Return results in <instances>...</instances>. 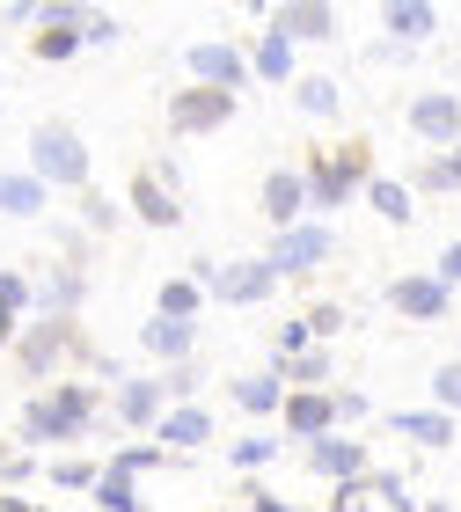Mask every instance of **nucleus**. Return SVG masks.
Returning <instances> with one entry per match:
<instances>
[{"instance_id": "49530a36", "label": "nucleus", "mask_w": 461, "mask_h": 512, "mask_svg": "<svg viewBox=\"0 0 461 512\" xmlns=\"http://www.w3.org/2000/svg\"><path fill=\"white\" fill-rule=\"evenodd\" d=\"M0 344H15V315L8 308H0Z\"/></svg>"}, {"instance_id": "412c9836", "label": "nucleus", "mask_w": 461, "mask_h": 512, "mask_svg": "<svg viewBox=\"0 0 461 512\" xmlns=\"http://www.w3.org/2000/svg\"><path fill=\"white\" fill-rule=\"evenodd\" d=\"M403 439H418V447H454V417L447 410H396L388 417Z\"/></svg>"}, {"instance_id": "473e14b6", "label": "nucleus", "mask_w": 461, "mask_h": 512, "mask_svg": "<svg viewBox=\"0 0 461 512\" xmlns=\"http://www.w3.org/2000/svg\"><path fill=\"white\" fill-rule=\"evenodd\" d=\"M103 469H118V476H140V469H169V454H161V447H118V454L103 461Z\"/></svg>"}, {"instance_id": "58836bf2", "label": "nucleus", "mask_w": 461, "mask_h": 512, "mask_svg": "<svg viewBox=\"0 0 461 512\" xmlns=\"http://www.w3.org/2000/svg\"><path fill=\"white\" fill-rule=\"evenodd\" d=\"M308 330H315V344H330V337L344 330V308H315V315H308Z\"/></svg>"}, {"instance_id": "4468645a", "label": "nucleus", "mask_w": 461, "mask_h": 512, "mask_svg": "<svg viewBox=\"0 0 461 512\" xmlns=\"http://www.w3.org/2000/svg\"><path fill=\"white\" fill-rule=\"evenodd\" d=\"M66 352H81V337H74V322H44V330H30L15 344V359L30 366V374H52V366L66 359Z\"/></svg>"}, {"instance_id": "39448f33", "label": "nucleus", "mask_w": 461, "mask_h": 512, "mask_svg": "<svg viewBox=\"0 0 461 512\" xmlns=\"http://www.w3.org/2000/svg\"><path fill=\"white\" fill-rule=\"evenodd\" d=\"M330 249H337V235H330V227L301 220V227H286V235H271L264 264H271V278H308L315 264H330Z\"/></svg>"}, {"instance_id": "f03ea898", "label": "nucleus", "mask_w": 461, "mask_h": 512, "mask_svg": "<svg viewBox=\"0 0 461 512\" xmlns=\"http://www.w3.org/2000/svg\"><path fill=\"white\" fill-rule=\"evenodd\" d=\"M88 425H96V388H52V395H37V403L22 410V432H30L37 447L81 439Z\"/></svg>"}, {"instance_id": "a18cd8bd", "label": "nucleus", "mask_w": 461, "mask_h": 512, "mask_svg": "<svg viewBox=\"0 0 461 512\" xmlns=\"http://www.w3.org/2000/svg\"><path fill=\"white\" fill-rule=\"evenodd\" d=\"M249 512H293V505H279V498H249Z\"/></svg>"}, {"instance_id": "ea45409f", "label": "nucleus", "mask_w": 461, "mask_h": 512, "mask_svg": "<svg viewBox=\"0 0 461 512\" xmlns=\"http://www.w3.org/2000/svg\"><path fill=\"white\" fill-rule=\"evenodd\" d=\"M81 37H88V44H118V15H88Z\"/></svg>"}, {"instance_id": "6ab92c4d", "label": "nucleus", "mask_w": 461, "mask_h": 512, "mask_svg": "<svg viewBox=\"0 0 461 512\" xmlns=\"http://www.w3.org/2000/svg\"><path fill=\"white\" fill-rule=\"evenodd\" d=\"M44 198H52V183H44V176H30V169H22V176H0V213L37 220V213H44Z\"/></svg>"}, {"instance_id": "72a5a7b5", "label": "nucleus", "mask_w": 461, "mask_h": 512, "mask_svg": "<svg viewBox=\"0 0 461 512\" xmlns=\"http://www.w3.org/2000/svg\"><path fill=\"white\" fill-rule=\"evenodd\" d=\"M432 410H447V417L461 410V359H447L440 374H432Z\"/></svg>"}, {"instance_id": "bb28decb", "label": "nucleus", "mask_w": 461, "mask_h": 512, "mask_svg": "<svg viewBox=\"0 0 461 512\" xmlns=\"http://www.w3.org/2000/svg\"><path fill=\"white\" fill-rule=\"evenodd\" d=\"M271 374H279V381H293V388H322V381H330V352L315 344V352L286 359V366H271Z\"/></svg>"}, {"instance_id": "f704fd0d", "label": "nucleus", "mask_w": 461, "mask_h": 512, "mask_svg": "<svg viewBox=\"0 0 461 512\" xmlns=\"http://www.w3.org/2000/svg\"><path fill=\"white\" fill-rule=\"evenodd\" d=\"M52 483H66V491H96V483H103V461H59Z\"/></svg>"}, {"instance_id": "dca6fc26", "label": "nucleus", "mask_w": 461, "mask_h": 512, "mask_svg": "<svg viewBox=\"0 0 461 512\" xmlns=\"http://www.w3.org/2000/svg\"><path fill=\"white\" fill-rule=\"evenodd\" d=\"M140 344L161 359V366H191V352H198V322H176V315H154L147 330H140Z\"/></svg>"}, {"instance_id": "5701e85b", "label": "nucleus", "mask_w": 461, "mask_h": 512, "mask_svg": "<svg viewBox=\"0 0 461 512\" xmlns=\"http://www.w3.org/2000/svg\"><path fill=\"white\" fill-rule=\"evenodd\" d=\"M249 74H264V81H293V44L279 30H264L257 37V52H249Z\"/></svg>"}, {"instance_id": "1a4fd4ad", "label": "nucleus", "mask_w": 461, "mask_h": 512, "mask_svg": "<svg viewBox=\"0 0 461 512\" xmlns=\"http://www.w3.org/2000/svg\"><path fill=\"white\" fill-rule=\"evenodd\" d=\"M191 74H198V88H220V96H242L249 88V59L235 52V44H191Z\"/></svg>"}, {"instance_id": "f8f14e48", "label": "nucleus", "mask_w": 461, "mask_h": 512, "mask_svg": "<svg viewBox=\"0 0 461 512\" xmlns=\"http://www.w3.org/2000/svg\"><path fill=\"white\" fill-rule=\"evenodd\" d=\"M264 220H271V235H286V227L308 220V183H301V169H271L264 176Z\"/></svg>"}, {"instance_id": "aec40b11", "label": "nucleus", "mask_w": 461, "mask_h": 512, "mask_svg": "<svg viewBox=\"0 0 461 512\" xmlns=\"http://www.w3.org/2000/svg\"><path fill=\"white\" fill-rule=\"evenodd\" d=\"M161 403H169L161 381H118V417H125V425H161V417H169Z\"/></svg>"}, {"instance_id": "a19ab883", "label": "nucleus", "mask_w": 461, "mask_h": 512, "mask_svg": "<svg viewBox=\"0 0 461 512\" xmlns=\"http://www.w3.org/2000/svg\"><path fill=\"white\" fill-rule=\"evenodd\" d=\"M191 388H198L191 366H169V374H161V395H191Z\"/></svg>"}, {"instance_id": "7ed1b4c3", "label": "nucleus", "mask_w": 461, "mask_h": 512, "mask_svg": "<svg viewBox=\"0 0 461 512\" xmlns=\"http://www.w3.org/2000/svg\"><path fill=\"white\" fill-rule=\"evenodd\" d=\"M30 176H44V183H66V191H81L88 183V147H81V132L74 125H37L30 132Z\"/></svg>"}, {"instance_id": "c9c22d12", "label": "nucleus", "mask_w": 461, "mask_h": 512, "mask_svg": "<svg viewBox=\"0 0 461 512\" xmlns=\"http://www.w3.org/2000/svg\"><path fill=\"white\" fill-rule=\"evenodd\" d=\"M271 454H279V447H271L264 432H249V439H235V447H227V461H235V469H264Z\"/></svg>"}, {"instance_id": "f257e3e1", "label": "nucleus", "mask_w": 461, "mask_h": 512, "mask_svg": "<svg viewBox=\"0 0 461 512\" xmlns=\"http://www.w3.org/2000/svg\"><path fill=\"white\" fill-rule=\"evenodd\" d=\"M301 183H308V213H337L352 191L374 183V147H337V154H308L301 161Z\"/></svg>"}, {"instance_id": "20e7f679", "label": "nucleus", "mask_w": 461, "mask_h": 512, "mask_svg": "<svg viewBox=\"0 0 461 512\" xmlns=\"http://www.w3.org/2000/svg\"><path fill=\"white\" fill-rule=\"evenodd\" d=\"M191 286L198 293H213V300H227V308H257V300H271V264L264 256H242V264H191Z\"/></svg>"}, {"instance_id": "0eeeda50", "label": "nucleus", "mask_w": 461, "mask_h": 512, "mask_svg": "<svg viewBox=\"0 0 461 512\" xmlns=\"http://www.w3.org/2000/svg\"><path fill=\"white\" fill-rule=\"evenodd\" d=\"M235 103L242 96H220V88H183V96L169 103V132H183V139L191 132H220L227 118H235Z\"/></svg>"}, {"instance_id": "9b49d317", "label": "nucleus", "mask_w": 461, "mask_h": 512, "mask_svg": "<svg viewBox=\"0 0 461 512\" xmlns=\"http://www.w3.org/2000/svg\"><path fill=\"white\" fill-rule=\"evenodd\" d=\"M308 469H315L322 483H337V491H344V483L366 476V447H359V439H344V432H322L315 447H308Z\"/></svg>"}, {"instance_id": "cd10ccee", "label": "nucleus", "mask_w": 461, "mask_h": 512, "mask_svg": "<svg viewBox=\"0 0 461 512\" xmlns=\"http://www.w3.org/2000/svg\"><path fill=\"white\" fill-rule=\"evenodd\" d=\"M301 352H315V330H308V315H293V322H279V337H271V366H286Z\"/></svg>"}, {"instance_id": "f3484780", "label": "nucleus", "mask_w": 461, "mask_h": 512, "mask_svg": "<svg viewBox=\"0 0 461 512\" xmlns=\"http://www.w3.org/2000/svg\"><path fill=\"white\" fill-rule=\"evenodd\" d=\"M205 439H213V410H198V403H176L154 425V447H205Z\"/></svg>"}, {"instance_id": "c756f323", "label": "nucleus", "mask_w": 461, "mask_h": 512, "mask_svg": "<svg viewBox=\"0 0 461 512\" xmlns=\"http://www.w3.org/2000/svg\"><path fill=\"white\" fill-rule=\"evenodd\" d=\"M418 191H461V147H447V154L425 161V169H418Z\"/></svg>"}, {"instance_id": "2f4dec72", "label": "nucleus", "mask_w": 461, "mask_h": 512, "mask_svg": "<svg viewBox=\"0 0 461 512\" xmlns=\"http://www.w3.org/2000/svg\"><path fill=\"white\" fill-rule=\"evenodd\" d=\"M74 300H81V271H74V264H59V271H52V286L37 293V308H52V315H66V308H74Z\"/></svg>"}, {"instance_id": "b1692460", "label": "nucleus", "mask_w": 461, "mask_h": 512, "mask_svg": "<svg viewBox=\"0 0 461 512\" xmlns=\"http://www.w3.org/2000/svg\"><path fill=\"white\" fill-rule=\"evenodd\" d=\"M293 103H301L308 118H337V110H344V88H337L330 74H308V81H293Z\"/></svg>"}, {"instance_id": "c85d7f7f", "label": "nucleus", "mask_w": 461, "mask_h": 512, "mask_svg": "<svg viewBox=\"0 0 461 512\" xmlns=\"http://www.w3.org/2000/svg\"><path fill=\"white\" fill-rule=\"evenodd\" d=\"M198 286L191 278H169V286H161V300H154V315H176V322H198Z\"/></svg>"}, {"instance_id": "4be33fe9", "label": "nucleus", "mask_w": 461, "mask_h": 512, "mask_svg": "<svg viewBox=\"0 0 461 512\" xmlns=\"http://www.w3.org/2000/svg\"><path fill=\"white\" fill-rule=\"evenodd\" d=\"M286 395H293V388H286L279 374H249V381H235V403H242L249 417H279Z\"/></svg>"}, {"instance_id": "6e6552de", "label": "nucleus", "mask_w": 461, "mask_h": 512, "mask_svg": "<svg viewBox=\"0 0 461 512\" xmlns=\"http://www.w3.org/2000/svg\"><path fill=\"white\" fill-rule=\"evenodd\" d=\"M447 300H454V286H447L440 271H418V278H396V286H388V308L410 315V322H440Z\"/></svg>"}, {"instance_id": "a878e982", "label": "nucleus", "mask_w": 461, "mask_h": 512, "mask_svg": "<svg viewBox=\"0 0 461 512\" xmlns=\"http://www.w3.org/2000/svg\"><path fill=\"white\" fill-rule=\"evenodd\" d=\"M366 205H374L388 227H403V220H410V191H403L396 176H374V183H366Z\"/></svg>"}, {"instance_id": "ddd939ff", "label": "nucleus", "mask_w": 461, "mask_h": 512, "mask_svg": "<svg viewBox=\"0 0 461 512\" xmlns=\"http://www.w3.org/2000/svg\"><path fill=\"white\" fill-rule=\"evenodd\" d=\"M279 417H286V432H293V439H308V447H315V439L337 425V395H330V388H293Z\"/></svg>"}, {"instance_id": "4c0bfd02", "label": "nucleus", "mask_w": 461, "mask_h": 512, "mask_svg": "<svg viewBox=\"0 0 461 512\" xmlns=\"http://www.w3.org/2000/svg\"><path fill=\"white\" fill-rule=\"evenodd\" d=\"M30 300H37V286H30V278L0 271V308H8V315H22V308H30Z\"/></svg>"}, {"instance_id": "423d86ee", "label": "nucleus", "mask_w": 461, "mask_h": 512, "mask_svg": "<svg viewBox=\"0 0 461 512\" xmlns=\"http://www.w3.org/2000/svg\"><path fill=\"white\" fill-rule=\"evenodd\" d=\"M410 132L425 139V147H461V96L447 88H432V96H410Z\"/></svg>"}, {"instance_id": "c03bdc74", "label": "nucleus", "mask_w": 461, "mask_h": 512, "mask_svg": "<svg viewBox=\"0 0 461 512\" xmlns=\"http://www.w3.org/2000/svg\"><path fill=\"white\" fill-rule=\"evenodd\" d=\"M0 476H8V483H15V476H30V454H0Z\"/></svg>"}, {"instance_id": "a211bd4d", "label": "nucleus", "mask_w": 461, "mask_h": 512, "mask_svg": "<svg viewBox=\"0 0 461 512\" xmlns=\"http://www.w3.org/2000/svg\"><path fill=\"white\" fill-rule=\"evenodd\" d=\"M132 213H140L147 227H176L183 205H176L169 183H154V169H140V176H132Z\"/></svg>"}, {"instance_id": "7c9ffc66", "label": "nucleus", "mask_w": 461, "mask_h": 512, "mask_svg": "<svg viewBox=\"0 0 461 512\" xmlns=\"http://www.w3.org/2000/svg\"><path fill=\"white\" fill-rule=\"evenodd\" d=\"M96 505H103V512H147V505H140V491H132V476H118V469H103Z\"/></svg>"}, {"instance_id": "2eb2a0df", "label": "nucleus", "mask_w": 461, "mask_h": 512, "mask_svg": "<svg viewBox=\"0 0 461 512\" xmlns=\"http://www.w3.org/2000/svg\"><path fill=\"white\" fill-rule=\"evenodd\" d=\"M381 30L396 37V52H410V44L440 37V8H425V0H388V8H381Z\"/></svg>"}, {"instance_id": "e433bc0d", "label": "nucleus", "mask_w": 461, "mask_h": 512, "mask_svg": "<svg viewBox=\"0 0 461 512\" xmlns=\"http://www.w3.org/2000/svg\"><path fill=\"white\" fill-rule=\"evenodd\" d=\"M118 220H125V213H118V205H110L103 191H88V198H81V227H96V235H110Z\"/></svg>"}, {"instance_id": "9d476101", "label": "nucleus", "mask_w": 461, "mask_h": 512, "mask_svg": "<svg viewBox=\"0 0 461 512\" xmlns=\"http://www.w3.org/2000/svg\"><path fill=\"white\" fill-rule=\"evenodd\" d=\"M264 30H279L286 44H322V37H337V8H315V0H279V8L264 15Z\"/></svg>"}, {"instance_id": "de8ad7c7", "label": "nucleus", "mask_w": 461, "mask_h": 512, "mask_svg": "<svg viewBox=\"0 0 461 512\" xmlns=\"http://www.w3.org/2000/svg\"><path fill=\"white\" fill-rule=\"evenodd\" d=\"M425 512H454V505H447V498H440V505H425Z\"/></svg>"}, {"instance_id": "37998d69", "label": "nucleus", "mask_w": 461, "mask_h": 512, "mask_svg": "<svg viewBox=\"0 0 461 512\" xmlns=\"http://www.w3.org/2000/svg\"><path fill=\"white\" fill-rule=\"evenodd\" d=\"M440 278H447V286H461V242L440 249Z\"/></svg>"}, {"instance_id": "393cba45", "label": "nucleus", "mask_w": 461, "mask_h": 512, "mask_svg": "<svg viewBox=\"0 0 461 512\" xmlns=\"http://www.w3.org/2000/svg\"><path fill=\"white\" fill-rule=\"evenodd\" d=\"M81 44H88V37H81V22H59V30H37V37H30V52H37L44 66H66V59L81 52Z\"/></svg>"}, {"instance_id": "79ce46f5", "label": "nucleus", "mask_w": 461, "mask_h": 512, "mask_svg": "<svg viewBox=\"0 0 461 512\" xmlns=\"http://www.w3.org/2000/svg\"><path fill=\"white\" fill-rule=\"evenodd\" d=\"M359 417H366V395L344 388V395H337V425H359Z\"/></svg>"}]
</instances>
